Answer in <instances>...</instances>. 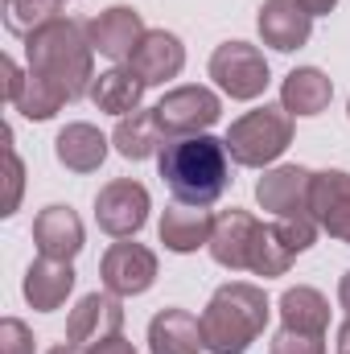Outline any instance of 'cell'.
<instances>
[{
	"label": "cell",
	"instance_id": "obj_1",
	"mask_svg": "<svg viewBox=\"0 0 350 354\" xmlns=\"http://www.w3.org/2000/svg\"><path fill=\"white\" fill-rule=\"evenodd\" d=\"M157 165L181 206H210L231 185V153L223 140L206 132L165 140V149L157 153Z\"/></svg>",
	"mask_w": 350,
	"mask_h": 354
},
{
	"label": "cell",
	"instance_id": "obj_2",
	"mask_svg": "<svg viewBox=\"0 0 350 354\" xmlns=\"http://www.w3.org/2000/svg\"><path fill=\"white\" fill-rule=\"evenodd\" d=\"M25 54H29V71L50 79L54 87H62L66 99H83L91 95L95 83V66H91V46L87 25L83 21H71V17H58L50 21L46 29H37L33 37H25Z\"/></svg>",
	"mask_w": 350,
	"mask_h": 354
},
{
	"label": "cell",
	"instance_id": "obj_3",
	"mask_svg": "<svg viewBox=\"0 0 350 354\" xmlns=\"http://www.w3.org/2000/svg\"><path fill=\"white\" fill-rule=\"evenodd\" d=\"M264 326H268V297L264 288L243 280L223 284L202 313V338L210 354H248Z\"/></svg>",
	"mask_w": 350,
	"mask_h": 354
},
{
	"label": "cell",
	"instance_id": "obj_4",
	"mask_svg": "<svg viewBox=\"0 0 350 354\" xmlns=\"http://www.w3.org/2000/svg\"><path fill=\"white\" fill-rule=\"evenodd\" d=\"M227 153L235 165H248V169H264L272 165L288 145H293V115L284 107H256L248 115H239L231 128H227Z\"/></svg>",
	"mask_w": 350,
	"mask_h": 354
},
{
	"label": "cell",
	"instance_id": "obj_5",
	"mask_svg": "<svg viewBox=\"0 0 350 354\" xmlns=\"http://www.w3.org/2000/svg\"><path fill=\"white\" fill-rule=\"evenodd\" d=\"M219 115H223V103L210 87H174L157 103V124H161L165 140L198 136L210 124H219Z\"/></svg>",
	"mask_w": 350,
	"mask_h": 354
},
{
	"label": "cell",
	"instance_id": "obj_6",
	"mask_svg": "<svg viewBox=\"0 0 350 354\" xmlns=\"http://www.w3.org/2000/svg\"><path fill=\"white\" fill-rule=\"evenodd\" d=\"M95 223L99 231L116 235V239H128L136 235L145 223H149V189L132 177H116L99 189L95 198Z\"/></svg>",
	"mask_w": 350,
	"mask_h": 354
},
{
	"label": "cell",
	"instance_id": "obj_7",
	"mask_svg": "<svg viewBox=\"0 0 350 354\" xmlns=\"http://www.w3.org/2000/svg\"><path fill=\"white\" fill-rule=\"evenodd\" d=\"M210 79L231 99H256L268 87V62L248 41H223L210 54Z\"/></svg>",
	"mask_w": 350,
	"mask_h": 354
},
{
	"label": "cell",
	"instance_id": "obj_8",
	"mask_svg": "<svg viewBox=\"0 0 350 354\" xmlns=\"http://www.w3.org/2000/svg\"><path fill=\"white\" fill-rule=\"evenodd\" d=\"M99 276H103L107 292H116V297H140L157 280V256L145 243H111L103 252Z\"/></svg>",
	"mask_w": 350,
	"mask_h": 354
},
{
	"label": "cell",
	"instance_id": "obj_9",
	"mask_svg": "<svg viewBox=\"0 0 350 354\" xmlns=\"http://www.w3.org/2000/svg\"><path fill=\"white\" fill-rule=\"evenodd\" d=\"M124 330V305L116 292H87L75 309H71V322H66V342L91 351L107 338H120Z\"/></svg>",
	"mask_w": 350,
	"mask_h": 354
},
{
	"label": "cell",
	"instance_id": "obj_10",
	"mask_svg": "<svg viewBox=\"0 0 350 354\" xmlns=\"http://www.w3.org/2000/svg\"><path fill=\"white\" fill-rule=\"evenodd\" d=\"M145 33H149V29H145L140 12L128 8V4H111V8H103L99 17H91L87 21L91 46H95L103 58H111L116 66L128 62V58L136 54V46L145 41Z\"/></svg>",
	"mask_w": 350,
	"mask_h": 354
},
{
	"label": "cell",
	"instance_id": "obj_11",
	"mask_svg": "<svg viewBox=\"0 0 350 354\" xmlns=\"http://www.w3.org/2000/svg\"><path fill=\"white\" fill-rule=\"evenodd\" d=\"M309 181H313V174L301 165H276L256 181V202L276 218H313L309 214Z\"/></svg>",
	"mask_w": 350,
	"mask_h": 354
},
{
	"label": "cell",
	"instance_id": "obj_12",
	"mask_svg": "<svg viewBox=\"0 0 350 354\" xmlns=\"http://www.w3.org/2000/svg\"><path fill=\"white\" fill-rule=\"evenodd\" d=\"M309 214L330 239L350 243V174L342 169H322L309 181Z\"/></svg>",
	"mask_w": 350,
	"mask_h": 354
},
{
	"label": "cell",
	"instance_id": "obj_13",
	"mask_svg": "<svg viewBox=\"0 0 350 354\" xmlns=\"http://www.w3.org/2000/svg\"><path fill=\"white\" fill-rule=\"evenodd\" d=\"M260 235V223L248 214V210H223L214 218V231H210V256L214 264L231 268V272H243L252 268V243Z\"/></svg>",
	"mask_w": 350,
	"mask_h": 354
},
{
	"label": "cell",
	"instance_id": "obj_14",
	"mask_svg": "<svg viewBox=\"0 0 350 354\" xmlns=\"http://www.w3.org/2000/svg\"><path fill=\"white\" fill-rule=\"evenodd\" d=\"M256 25H260L264 46H272V50H280V54L301 50V46L309 41V33H313V17L305 12L301 0H264Z\"/></svg>",
	"mask_w": 350,
	"mask_h": 354
},
{
	"label": "cell",
	"instance_id": "obj_15",
	"mask_svg": "<svg viewBox=\"0 0 350 354\" xmlns=\"http://www.w3.org/2000/svg\"><path fill=\"white\" fill-rule=\"evenodd\" d=\"M33 243L50 260H75L83 252V218L71 206H46L33 218Z\"/></svg>",
	"mask_w": 350,
	"mask_h": 354
},
{
	"label": "cell",
	"instance_id": "obj_16",
	"mask_svg": "<svg viewBox=\"0 0 350 354\" xmlns=\"http://www.w3.org/2000/svg\"><path fill=\"white\" fill-rule=\"evenodd\" d=\"M128 66H132L149 87H161V83H169V79L181 75V66H185V46L177 41L174 33H165V29H149L145 41L136 46V54L128 58Z\"/></svg>",
	"mask_w": 350,
	"mask_h": 354
},
{
	"label": "cell",
	"instance_id": "obj_17",
	"mask_svg": "<svg viewBox=\"0 0 350 354\" xmlns=\"http://www.w3.org/2000/svg\"><path fill=\"white\" fill-rule=\"evenodd\" d=\"M25 301L37 309V313H54L62 309V301L71 297L75 288V268L66 260H50V256H37L33 264L25 268Z\"/></svg>",
	"mask_w": 350,
	"mask_h": 354
},
{
	"label": "cell",
	"instance_id": "obj_18",
	"mask_svg": "<svg viewBox=\"0 0 350 354\" xmlns=\"http://www.w3.org/2000/svg\"><path fill=\"white\" fill-rule=\"evenodd\" d=\"M149 351L153 354H198L206 351L202 338V317L185 309H161L149 322Z\"/></svg>",
	"mask_w": 350,
	"mask_h": 354
},
{
	"label": "cell",
	"instance_id": "obj_19",
	"mask_svg": "<svg viewBox=\"0 0 350 354\" xmlns=\"http://www.w3.org/2000/svg\"><path fill=\"white\" fill-rule=\"evenodd\" d=\"M161 243L177 252V256H190V252H198V248H206L210 243V231H214V218L206 214V206H181L174 202L165 214H161Z\"/></svg>",
	"mask_w": 350,
	"mask_h": 354
},
{
	"label": "cell",
	"instance_id": "obj_20",
	"mask_svg": "<svg viewBox=\"0 0 350 354\" xmlns=\"http://www.w3.org/2000/svg\"><path fill=\"white\" fill-rule=\"evenodd\" d=\"M145 87H149V83H145L132 66L120 62V66L95 75V83H91V103H95L99 111H107V115H132V111H140Z\"/></svg>",
	"mask_w": 350,
	"mask_h": 354
},
{
	"label": "cell",
	"instance_id": "obj_21",
	"mask_svg": "<svg viewBox=\"0 0 350 354\" xmlns=\"http://www.w3.org/2000/svg\"><path fill=\"white\" fill-rule=\"evenodd\" d=\"M334 99V83L317 66H297L280 83V107L288 115H322Z\"/></svg>",
	"mask_w": 350,
	"mask_h": 354
},
{
	"label": "cell",
	"instance_id": "obj_22",
	"mask_svg": "<svg viewBox=\"0 0 350 354\" xmlns=\"http://www.w3.org/2000/svg\"><path fill=\"white\" fill-rule=\"evenodd\" d=\"M111 145H116V153L128 157V161H149V157H157V153L165 149V132H161V124H157V107L120 115V124H116V132H111Z\"/></svg>",
	"mask_w": 350,
	"mask_h": 354
},
{
	"label": "cell",
	"instance_id": "obj_23",
	"mask_svg": "<svg viewBox=\"0 0 350 354\" xmlns=\"http://www.w3.org/2000/svg\"><path fill=\"white\" fill-rule=\"evenodd\" d=\"M54 153L71 174H95L107 157V136L95 124H66L54 140Z\"/></svg>",
	"mask_w": 350,
	"mask_h": 354
},
{
	"label": "cell",
	"instance_id": "obj_24",
	"mask_svg": "<svg viewBox=\"0 0 350 354\" xmlns=\"http://www.w3.org/2000/svg\"><path fill=\"white\" fill-rule=\"evenodd\" d=\"M280 317H284V330L326 334V326H330V301H326L317 288L297 284V288H284V297H280Z\"/></svg>",
	"mask_w": 350,
	"mask_h": 354
},
{
	"label": "cell",
	"instance_id": "obj_25",
	"mask_svg": "<svg viewBox=\"0 0 350 354\" xmlns=\"http://www.w3.org/2000/svg\"><path fill=\"white\" fill-rule=\"evenodd\" d=\"M293 260H297V252H293V243L284 239L280 223H272V227L260 223V235H256V243H252V272L264 276V280H272V276H284V272L293 268Z\"/></svg>",
	"mask_w": 350,
	"mask_h": 354
},
{
	"label": "cell",
	"instance_id": "obj_26",
	"mask_svg": "<svg viewBox=\"0 0 350 354\" xmlns=\"http://www.w3.org/2000/svg\"><path fill=\"white\" fill-rule=\"evenodd\" d=\"M62 17V0H4V25L17 37H33Z\"/></svg>",
	"mask_w": 350,
	"mask_h": 354
},
{
	"label": "cell",
	"instance_id": "obj_27",
	"mask_svg": "<svg viewBox=\"0 0 350 354\" xmlns=\"http://www.w3.org/2000/svg\"><path fill=\"white\" fill-rule=\"evenodd\" d=\"M62 103H71L62 87H54L50 79H42V75H25V91H21V99L12 103L25 120H54L58 111H62Z\"/></svg>",
	"mask_w": 350,
	"mask_h": 354
},
{
	"label": "cell",
	"instance_id": "obj_28",
	"mask_svg": "<svg viewBox=\"0 0 350 354\" xmlns=\"http://www.w3.org/2000/svg\"><path fill=\"white\" fill-rule=\"evenodd\" d=\"M268 354H326V334H301V330H280L272 338Z\"/></svg>",
	"mask_w": 350,
	"mask_h": 354
},
{
	"label": "cell",
	"instance_id": "obj_29",
	"mask_svg": "<svg viewBox=\"0 0 350 354\" xmlns=\"http://www.w3.org/2000/svg\"><path fill=\"white\" fill-rule=\"evenodd\" d=\"M0 354H33V330L17 317L0 322Z\"/></svg>",
	"mask_w": 350,
	"mask_h": 354
},
{
	"label": "cell",
	"instance_id": "obj_30",
	"mask_svg": "<svg viewBox=\"0 0 350 354\" xmlns=\"http://www.w3.org/2000/svg\"><path fill=\"white\" fill-rule=\"evenodd\" d=\"M4 157H8V202H4L0 214H17V206H21V185H25V165H21V157H17V149H12V132H4Z\"/></svg>",
	"mask_w": 350,
	"mask_h": 354
},
{
	"label": "cell",
	"instance_id": "obj_31",
	"mask_svg": "<svg viewBox=\"0 0 350 354\" xmlns=\"http://www.w3.org/2000/svg\"><path fill=\"white\" fill-rule=\"evenodd\" d=\"M0 66H4V95H8V103H17L21 91H25V75H21V66H17L12 58H4Z\"/></svg>",
	"mask_w": 350,
	"mask_h": 354
},
{
	"label": "cell",
	"instance_id": "obj_32",
	"mask_svg": "<svg viewBox=\"0 0 350 354\" xmlns=\"http://www.w3.org/2000/svg\"><path fill=\"white\" fill-rule=\"evenodd\" d=\"M83 354H136L132 342H124V338H107V342H99V346H91Z\"/></svg>",
	"mask_w": 350,
	"mask_h": 354
},
{
	"label": "cell",
	"instance_id": "obj_33",
	"mask_svg": "<svg viewBox=\"0 0 350 354\" xmlns=\"http://www.w3.org/2000/svg\"><path fill=\"white\" fill-rule=\"evenodd\" d=\"M301 4H305V12H309V17H326V12H334V4H338V0H301Z\"/></svg>",
	"mask_w": 350,
	"mask_h": 354
},
{
	"label": "cell",
	"instance_id": "obj_34",
	"mask_svg": "<svg viewBox=\"0 0 350 354\" xmlns=\"http://www.w3.org/2000/svg\"><path fill=\"white\" fill-rule=\"evenodd\" d=\"M338 301H342V309L350 313V272L342 276V284H338Z\"/></svg>",
	"mask_w": 350,
	"mask_h": 354
},
{
	"label": "cell",
	"instance_id": "obj_35",
	"mask_svg": "<svg viewBox=\"0 0 350 354\" xmlns=\"http://www.w3.org/2000/svg\"><path fill=\"white\" fill-rule=\"evenodd\" d=\"M338 354H350V317H347V326L338 330Z\"/></svg>",
	"mask_w": 350,
	"mask_h": 354
},
{
	"label": "cell",
	"instance_id": "obj_36",
	"mask_svg": "<svg viewBox=\"0 0 350 354\" xmlns=\"http://www.w3.org/2000/svg\"><path fill=\"white\" fill-rule=\"evenodd\" d=\"M50 354H83V351H79V346H71V342H66V346H54V351H50Z\"/></svg>",
	"mask_w": 350,
	"mask_h": 354
},
{
	"label": "cell",
	"instance_id": "obj_37",
	"mask_svg": "<svg viewBox=\"0 0 350 354\" xmlns=\"http://www.w3.org/2000/svg\"><path fill=\"white\" fill-rule=\"evenodd\" d=\"M347 111H350V107H347Z\"/></svg>",
	"mask_w": 350,
	"mask_h": 354
}]
</instances>
